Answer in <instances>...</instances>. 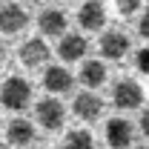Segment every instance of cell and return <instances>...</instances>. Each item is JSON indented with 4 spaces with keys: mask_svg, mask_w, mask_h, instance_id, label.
I'll return each mask as SVG.
<instances>
[{
    "mask_svg": "<svg viewBox=\"0 0 149 149\" xmlns=\"http://www.w3.org/2000/svg\"><path fill=\"white\" fill-rule=\"evenodd\" d=\"M0 103L12 112H23L32 103V86L23 80V77H9L3 86H0Z\"/></svg>",
    "mask_w": 149,
    "mask_h": 149,
    "instance_id": "1",
    "label": "cell"
},
{
    "mask_svg": "<svg viewBox=\"0 0 149 149\" xmlns=\"http://www.w3.org/2000/svg\"><path fill=\"white\" fill-rule=\"evenodd\" d=\"M35 115H37V120H40V126L49 129V132L60 129L66 123V109H63V103L55 100V97H43L35 106Z\"/></svg>",
    "mask_w": 149,
    "mask_h": 149,
    "instance_id": "2",
    "label": "cell"
},
{
    "mask_svg": "<svg viewBox=\"0 0 149 149\" xmlns=\"http://www.w3.org/2000/svg\"><path fill=\"white\" fill-rule=\"evenodd\" d=\"M112 103L118 109H138L143 103V89L135 80H118L112 89Z\"/></svg>",
    "mask_w": 149,
    "mask_h": 149,
    "instance_id": "3",
    "label": "cell"
},
{
    "mask_svg": "<svg viewBox=\"0 0 149 149\" xmlns=\"http://www.w3.org/2000/svg\"><path fill=\"white\" fill-rule=\"evenodd\" d=\"M26 23H29V15L23 12V6H17V3L0 6V32L3 35H17L26 29Z\"/></svg>",
    "mask_w": 149,
    "mask_h": 149,
    "instance_id": "4",
    "label": "cell"
},
{
    "mask_svg": "<svg viewBox=\"0 0 149 149\" xmlns=\"http://www.w3.org/2000/svg\"><path fill=\"white\" fill-rule=\"evenodd\" d=\"M77 23L86 29V32H100L103 23H106V9L100 0H86L77 12Z\"/></svg>",
    "mask_w": 149,
    "mask_h": 149,
    "instance_id": "5",
    "label": "cell"
},
{
    "mask_svg": "<svg viewBox=\"0 0 149 149\" xmlns=\"http://www.w3.org/2000/svg\"><path fill=\"white\" fill-rule=\"evenodd\" d=\"M74 115L80 118V120H97L100 115H103V100L92 92V89H86V92H80L74 97Z\"/></svg>",
    "mask_w": 149,
    "mask_h": 149,
    "instance_id": "6",
    "label": "cell"
},
{
    "mask_svg": "<svg viewBox=\"0 0 149 149\" xmlns=\"http://www.w3.org/2000/svg\"><path fill=\"white\" fill-rule=\"evenodd\" d=\"M89 52V43H86V37L80 35H60V43H57V55L63 57L66 63H74V60H80V57H86Z\"/></svg>",
    "mask_w": 149,
    "mask_h": 149,
    "instance_id": "7",
    "label": "cell"
},
{
    "mask_svg": "<svg viewBox=\"0 0 149 149\" xmlns=\"http://www.w3.org/2000/svg\"><path fill=\"white\" fill-rule=\"evenodd\" d=\"M46 60H49V46H46V40L32 37V40H26V43L20 46V63H23V66L37 69V66L46 63Z\"/></svg>",
    "mask_w": 149,
    "mask_h": 149,
    "instance_id": "8",
    "label": "cell"
},
{
    "mask_svg": "<svg viewBox=\"0 0 149 149\" xmlns=\"http://www.w3.org/2000/svg\"><path fill=\"white\" fill-rule=\"evenodd\" d=\"M135 141V129H132L129 120L123 118H112L106 123V143L109 146H129Z\"/></svg>",
    "mask_w": 149,
    "mask_h": 149,
    "instance_id": "9",
    "label": "cell"
},
{
    "mask_svg": "<svg viewBox=\"0 0 149 149\" xmlns=\"http://www.w3.org/2000/svg\"><path fill=\"white\" fill-rule=\"evenodd\" d=\"M43 86L52 95H66L74 86V77L66 72L63 66H49V69L43 72Z\"/></svg>",
    "mask_w": 149,
    "mask_h": 149,
    "instance_id": "10",
    "label": "cell"
},
{
    "mask_svg": "<svg viewBox=\"0 0 149 149\" xmlns=\"http://www.w3.org/2000/svg\"><path fill=\"white\" fill-rule=\"evenodd\" d=\"M66 26H69V20H66V15H63L60 9H46V12L37 17V29L46 37H60L66 32Z\"/></svg>",
    "mask_w": 149,
    "mask_h": 149,
    "instance_id": "11",
    "label": "cell"
},
{
    "mask_svg": "<svg viewBox=\"0 0 149 149\" xmlns=\"http://www.w3.org/2000/svg\"><path fill=\"white\" fill-rule=\"evenodd\" d=\"M129 52V37L123 32H106L100 37V55L109 57V60H120V57Z\"/></svg>",
    "mask_w": 149,
    "mask_h": 149,
    "instance_id": "12",
    "label": "cell"
},
{
    "mask_svg": "<svg viewBox=\"0 0 149 149\" xmlns=\"http://www.w3.org/2000/svg\"><path fill=\"white\" fill-rule=\"evenodd\" d=\"M6 141L15 143V146H26V143L35 141V126H32L29 120H23V118H15V120H9V126H6Z\"/></svg>",
    "mask_w": 149,
    "mask_h": 149,
    "instance_id": "13",
    "label": "cell"
},
{
    "mask_svg": "<svg viewBox=\"0 0 149 149\" xmlns=\"http://www.w3.org/2000/svg\"><path fill=\"white\" fill-rule=\"evenodd\" d=\"M80 83H83L86 89L103 86V83H106V66H103L100 60H86V63L80 66Z\"/></svg>",
    "mask_w": 149,
    "mask_h": 149,
    "instance_id": "14",
    "label": "cell"
},
{
    "mask_svg": "<svg viewBox=\"0 0 149 149\" xmlns=\"http://www.w3.org/2000/svg\"><path fill=\"white\" fill-rule=\"evenodd\" d=\"M66 143H69V146H92L95 141H92V132L89 129H74V132H69V135H66Z\"/></svg>",
    "mask_w": 149,
    "mask_h": 149,
    "instance_id": "15",
    "label": "cell"
},
{
    "mask_svg": "<svg viewBox=\"0 0 149 149\" xmlns=\"http://www.w3.org/2000/svg\"><path fill=\"white\" fill-rule=\"evenodd\" d=\"M141 9V0H118V12L120 15H132Z\"/></svg>",
    "mask_w": 149,
    "mask_h": 149,
    "instance_id": "16",
    "label": "cell"
},
{
    "mask_svg": "<svg viewBox=\"0 0 149 149\" xmlns=\"http://www.w3.org/2000/svg\"><path fill=\"white\" fill-rule=\"evenodd\" d=\"M135 63H138V69H141L143 74H149V46L138 52V57H135Z\"/></svg>",
    "mask_w": 149,
    "mask_h": 149,
    "instance_id": "17",
    "label": "cell"
},
{
    "mask_svg": "<svg viewBox=\"0 0 149 149\" xmlns=\"http://www.w3.org/2000/svg\"><path fill=\"white\" fill-rule=\"evenodd\" d=\"M138 32H141V37H146V40H149V12L141 17V23H138Z\"/></svg>",
    "mask_w": 149,
    "mask_h": 149,
    "instance_id": "18",
    "label": "cell"
},
{
    "mask_svg": "<svg viewBox=\"0 0 149 149\" xmlns=\"http://www.w3.org/2000/svg\"><path fill=\"white\" fill-rule=\"evenodd\" d=\"M141 132H143V135L149 138V109L143 112V115H141Z\"/></svg>",
    "mask_w": 149,
    "mask_h": 149,
    "instance_id": "19",
    "label": "cell"
},
{
    "mask_svg": "<svg viewBox=\"0 0 149 149\" xmlns=\"http://www.w3.org/2000/svg\"><path fill=\"white\" fill-rule=\"evenodd\" d=\"M0 57H3V43H0Z\"/></svg>",
    "mask_w": 149,
    "mask_h": 149,
    "instance_id": "20",
    "label": "cell"
},
{
    "mask_svg": "<svg viewBox=\"0 0 149 149\" xmlns=\"http://www.w3.org/2000/svg\"><path fill=\"white\" fill-rule=\"evenodd\" d=\"M26 3H37V0H26Z\"/></svg>",
    "mask_w": 149,
    "mask_h": 149,
    "instance_id": "21",
    "label": "cell"
},
{
    "mask_svg": "<svg viewBox=\"0 0 149 149\" xmlns=\"http://www.w3.org/2000/svg\"><path fill=\"white\" fill-rule=\"evenodd\" d=\"M146 3H149V0H146Z\"/></svg>",
    "mask_w": 149,
    "mask_h": 149,
    "instance_id": "22",
    "label": "cell"
}]
</instances>
